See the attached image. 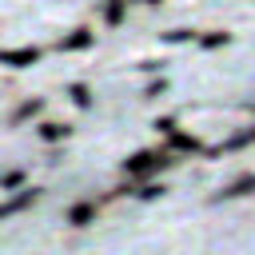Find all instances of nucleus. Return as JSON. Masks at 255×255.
Returning a JSON list of instances; mask_svg holds the SVG:
<instances>
[{
    "label": "nucleus",
    "mask_w": 255,
    "mask_h": 255,
    "mask_svg": "<svg viewBox=\"0 0 255 255\" xmlns=\"http://www.w3.org/2000/svg\"><path fill=\"white\" fill-rule=\"evenodd\" d=\"M32 199H36V191H24L20 199H12V203H4V207H0V215H12V211H20V207H28Z\"/></svg>",
    "instance_id": "nucleus-1"
},
{
    "label": "nucleus",
    "mask_w": 255,
    "mask_h": 255,
    "mask_svg": "<svg viewBox=\"0 0 255 255\" xmlns=\"http://www.w3.org/2000/svg\"><path fill=\"white\" fill-rule=\"evenodd\" d=\"M151 163H155V155H139L135 163H128V171H147Z\"/></svg>",
    "instance_id": "nucleus-2"
}]
</instances>
